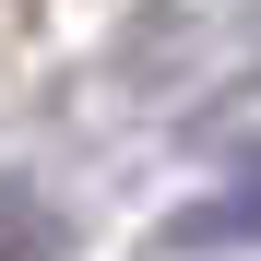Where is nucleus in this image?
<instances>
[{
  "label": "nucleus",
  "instance_id": "obj_1",
  "mask_svg": "<svg viewBox=\"0 0 261 261\" xmlns=\"http://www.w3.org/2000/svg\"><path fill=\"white\" fill-rule=\"evenodd\" d=\"M178 238H202V249L261 238V178H249V190H226V202H202V214H178Z\"/></svg>",
  "mask_w": 261,
  "mask_h": 261
}]
</instances>
